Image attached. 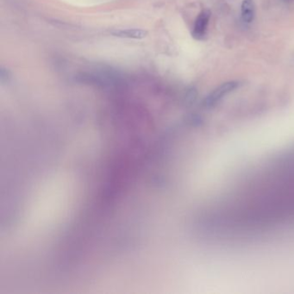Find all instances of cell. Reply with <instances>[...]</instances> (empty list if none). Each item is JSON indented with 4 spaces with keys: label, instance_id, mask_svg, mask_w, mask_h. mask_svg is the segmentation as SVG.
<instances>
[{
    "label": "cell",
    "instance_id": "277c9868",
    "mask_svg": "<svg viewBox=\"0 0 294 294\" xmlns=\"http://www.w3.org/2000/svg\"><path fill=\"white\" fill-rule=\"evenodd\" d=\"M242 18L245 23L253 22L256 16V5L254 0H243L241 6Z\"/></svg>",
    "mask_w": 294,
    "mask_h": 294
},
{
    "label": "cell",
    "instance_id": "7a4b0ae2",
    "mask_svg": "<svg viewBox=\"0 0 294 294\" xmlns=\"http://www.w3.org/2000/svg\"><path fill=\"white\" fill-rule=\"evenodd\" d=\"M211 18V11L204 10L199 14L194 24V30L192 35L196 40H203L206 36L207 29Z\"/></svg>",
    "mask_w": 294,
    "mask_h": 294
},
{
    "label": "cell",
    "instance_id": "5b68a950",
    "mask_svg": "<svg viewBox=\"0 0 294 294\" xmlns=\"http://www.w3.org/2000/svg\"><path fill=\"white\" fill-rule=\"evenodd\" d=\"M284 1H286V2H291V1H293V0H284Z\"/></svg>",
    "mask_w": 294,
    "mask_h": 294
},
{
    "label": "cell",
    "instance_id": "6da1fadb",
    "mask_svg": "<svg viewBox=\"0 0 294 294\" xmlns=\"http://www.w3.org/2000/svg\"><path fill=\"white\" fill-rule=\"evenodd\" d=\"M240 85L238 81H228L220 85L205 98L204 101V107L208 108L215 107L224 97L239 88Z\"/></svg>",
    "mask_w": 294,
    "mask_h": 294
},
{
    "label": "cell",
    "instance_id": "3957f363",
    "mask_svg": "<svg viewBox=\"0 0 294 294\" xmlns=\"http://www.w3.org/2000/svg\"><path fill=\"white\" fill-rule=\"evenodd\" d=\"M112 36L120 38L129 39H143L147 36L146 30L141 29H120V30H112Z\"/></svg>",
    "mask_w": 294,
    "mask_h": 294
}]
</instances>
